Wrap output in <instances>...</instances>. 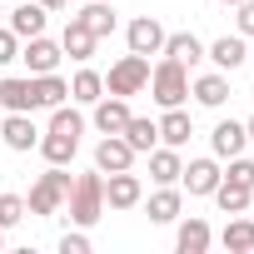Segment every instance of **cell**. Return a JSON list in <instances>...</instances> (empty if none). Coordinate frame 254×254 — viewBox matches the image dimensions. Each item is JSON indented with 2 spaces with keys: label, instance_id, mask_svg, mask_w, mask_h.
<instances>
[{
  "label": "cell",
  "instance_id": "obj_31",
  "mask_svg": "<svg viewBox=\"0 0 254 254\" xmlns=\"http://www.w3.org/2000/svg\"><path fill=\"white\" fill-rule=\"evenodd\" d=\"M25 219V199L20 194H0V229H15Z\"/></svg>",
  "mask_w": 254,
  "mask_h": 254
},
{
  "label": "cell",
  "instance_id": "obj_24",
  "mask_svg": "<svg viewBox=\"0 0 254 254\" xmlns=\"http://www.w3.org/2000/svg\"><path fill=\"white\" fill-rule=\"evenodd\" d=\"M180 170H185L180 150H170V145H155L150 150V180L155 185H180Z\"/></svg>",
  "mask_w": 254,
  "mask_h": 254
},
{
  "label": "cell",
  "instance_id": "obj_25",
  "mask_svg": "<svg viewBox=\"0 0 254 254\" xmlns=\"http://www.w3.org/2000/svg\"><path fill=\"white\" fill-rule=\"evenodd\" d=\"M100 95H105V75L90 70V65H80V70L70 75V100H75V105H95Z\"/></svg>",
  "mask_w": 254,
  "mask_h": 254
},
{
  "label": "cell",
  "instance_id": "obj_5",
  "mask_svg": "<svg viewBox=\"0 0 254 254\" xmlns=\"http://www.w3.org/2000/svg\"><path fill=\"white\" fill-rule=\"evenodd\" d=\"M224 180V170H219V160L214 155H199V160H190L185 170H180V190L185 194H194V199H204V194H214V185Z\"/></svg>",
  "mask_w": 254,
  "mask_h": 254
},
{
  "label": "cell",
  "instance_id": "obj_19",
  "mask_svg": "<svg viewBox=\"0 0 254 254\" xmlns=\"http://www.w3.org/2000/svg\"><path fill=\"white\" fill-rule=\"evenodd\" d=\"M45 15H50V10L40 5V0H20V5L10 10V20H5V25H10L20 40H30V35H45Z\"/></svg>",
  "mask_w": 254,
  "mask_h": 254
},
{
  "label": "cell",
  "instance_id": "obj_21",
  "mask_svg": "<svg viewBox=\"0 0 254 254\" xmlns=\"http://www.w3.org/2000/svg\"><path fill=\"white\" fill-rule=\"evenodd\" d=\"M190 95H194L204 110H219V105L229 100V75H224V70H209V75L190 80Z\"/></svg>",
  "mask_w": 254,
  "mask_h": 254
},
{
  "label": "cell",
  "instance_id": "obj_15",
  "mask_svg": "<svg viewBox=\"0 0 254 254\" xmlns=\"http://www.w3.org/2000/svg\"><path fill=\"white\" fill-rule=\"evenodd\" d=\"M244 145H249V135H244L239 120H219L214 130H209V150H214V160H234V155H244Z\"/></svg>",
  "mask_w": 254,
  "mask_h": 254
},
{
  "label": "cell",
  "instance_id": "obj_26",
  "mask_svg": "<svg viewBox=\"0 0 254 254\" xmlns=\"http://www.w3.org/2000/svg\"><path fill=\"white\" fill-rule=\"evenodd\" d=\"M35 150L45 155V165H70V160H75V150H80V140H75V135H55V130H45Z\"/></svg>",
  "mask_w": 254,
  "mask_h": 254
},
{
  "label": "cell",
  "instance_id": "obj_35",
  "mask_svg": "<svg viewBox=\"0 0 254 254\" xmlns=\"http://www.w3.org/2000/svg\"><path fill=\"white\" fill-rule=\"evenodd\" d=\"M60 254H90V234H80V229L65 234V239H60Z\"/></svg>",
  "mask_w": 254,
  "mask_h": 254
},
{
  "label": "cell",
  "instance_id": "obj_27",
  "mask_svg": "<svg viewBox=\"0 0 254 254\" xmlns=\"http://www.w3.org/2000/svg\"><path fill=\"white\" fill-rule=\"evenodd\" d=\"M219 244H224L229 254H254V219H244V214H234V219L224 224V234H219Z\"/></svg>",
  "mask_w": 254,
  "mask_h": 254
},
{
  "label": "cell",
  "instance_id": "obj_20",
  "mask_svg": "<svg viewBox=\"0 0 254 254\" xmlns=\"http://www.w3.org/2000/svg\"><path fill=\"white\" fill-rule=\"evenodd\" d=\"M95 45H100V40L85 30V20H80V15H70V20H65V35H60V50H65L70 60H80V65H85V60L95 55Z\"/></svg>",
  "mask_w": 254,
  "mask_h": 254
},
{
  "label": "cell",
  "instance_id": "obj_12",
  "mask_svg": "<svg viewBox=\"0 0 254 254\" xmlns=\"http://www.w3.org/2000/svg\"><path fill=\"white\" fill-rule=\"evenodd\" d=\"M95 170L100 175H115V170H135V150L125 145V135H105L95 145Z\"/></svg>",
  "mask_w": 254,
  "mask_h": 254
},
{
  "label": "cell",
  "instance_id": "obj_6",
  "mask_svg": "<svg viewBox=\"0 0 254 254\" xmlns=\"http://www.w3.org/2000/svg\"><path fill=\"white\" fill-rule=\"evenodd\" d=\"M145 199V180L135 170H115L105 175V209H135Z\"/></svg>",
  "mask_w": 254,
  "mask_h": 254
},
{
  "label": "cell",
  "instance_id": "obj_2",
  "mask_svg": "<svg viewBox=\"0 0 254 254\" xmlns=\"http://www.w3.org/2000/svg\"><path fill=\"white\" fill-rule=\"evenodd\" d=\"M70 170L65 165H50L35 185H30V199H25V214H40V219H50V214H60V204H65V194H70Z\"/></svg>",
  "mask_w": 254,
  "mask_h": 254
},
{
  "label": "cell",
  "instance_id": "obj_30",
  "mask_svg": "<svg viewBox=\"0 0 254 254\" xmlns=\"http://www.w3.org/2000/svg\"><path fill=\"white\" fill-rule=\"evenodd\" d=\"M50 130H55V135H75V140H80V135H85V115H80V110H70V105H55V110H50Z\"/></svg>",
  "mask_w": 254,
  "mask_h": 254
},
{
  "label": "cell",
  "instance_id": "obj_1",
  "mask_svg": "<svg viewBox=\"0 0 254 254\" xmlns=\"http://www.w3.org/2000/svg\"><path fill=\"white\" fill-rule=\"evenodd\" d=\"M65 209H70V224H80V229L100 224V214H105V175L100 170L75 175V185L65 194Z\"/></svg>",
  "mask_w": 254,
  "mask_h": 254
},
{
  "label": "cell",
  "instance_id": "obj_18",
  "mask_svg": "<svg viewBox=\"0 0 254 254\" xmlns=\"http://www.w3.org/2000/svg\"><path fill=\"white\" fill-rule=\"evenodd\" d=\"M209 244H214V229H209L199 214L180 219V229H175V249H180V254H204Z\"/></svg>",
  "mask_w": 254,
  "mask_h": 254
},
{
  "label": "cell",
  "instance_id": "obj_4",
  "mask_svg": "<svg viewBox=\"0 0 254 254\" xmlns=\"http://www.w3.org/2000/svg\"><path fill=\"white\" fill-rule=\"evenodd\" d=\"M150 85V55H120L115 65H110V75H105V95H125V100H130V95H140Z\"/></svg>",
  "mask_w": 254,
  "mask_h": 254
},
{
  "label": "cell",
  "instance_id": "obj_23",
  "mask_svg": "<svg viewBox=\"0 0 254 254\" xmlns=\"http://www.w3.org/2000/svg\"><path fill=\"white\" fill-rule=\"evenodd\" d=\"M80 20H85V30H90L95 40H105V35H115V25H120V15H115V5H105V0H85V5H80Z\"/></svg>",
  "mask_w": 254,
  "mask_h": 254
},
{
  "label": "cell",
  "instance_id": "obj_8",
  "mask_svg": "<svg viewBox=\"0 0 254 254\" xmlns=\"http://www.w3.org/2000/svg\"><path fill=\"white\" fill-rule=\"evenodd\" d=\"M165 35H170V30H165L155 15H135L130 25H125V45H130L135 55H160V50H165Z\"/></svg>",
  "mask_w": 254,
  "mask_h": 254
},
{
  "label": "cell",
  "instance_id": "obj_7",
  "mask_svg": "<svg viewBox=\"0 0 254 254\" xmlns=\"http://www.w3.org/2000/svg\"><path fill=\"white\" fill-rule=\"evenodd\" d=\"M0 110H5V115H35L40 110L35 75H5V80H0Z\"/></svg>",
  "mask_w": 254,
  "mask_h": 254
},
{
  "label": "cell",
  "instance_id": "obj_28",
  "mask_svg": "<svg viewBox=\"0 0 254 254\" xmlns=\"http://www.w3.org/2000/svg\"><path fill=\"white\" fill-rule=\"evenodd\" d=\"M35 100H40V110L65 105V100H70V80H60L55 70H50V75H35Z\"/></svg>",
  "mask_w": 254,
  "mask_h": 254
},
{
  "label": "cell",
  "instance_id": "obj_32",
  "mask_svg": "<svg viewBox=\"0 0 254 254\" xmlns=\"http://www.w3.org/2000/svg\"><path fill=\"white\" fill-rule=\"evenodd\" d=\"M224 180H234V185H244V190H254V160H244V155H234V160H229V170H224Z\"/></svg>",
  "mask_w": 254,
  "mask_h": 254
},
{
  "label": "cell",
  "instance_id": "obj_3",
  "mask_svg": "<svg viewBox=\"0 0 254 254\" xmlns=\"http://www.w3.org/2000/svg\"><path fill=\"white\" fill-rule=\"evenodd\" d=\"M145 90L155 95V105H160V110H175V105H185V100H190V70H185L180 60H170V55H165V60L150 70V85H145Z\"/></svg>",
  "mask_w": 254,
  "mask_h": 254
},
{
  "label": "cell",
  "instance_id": "obj_38",
  "mask_svg": "<svg viewBox=\"0 0 254 254\" xmlns=\"http://www.w3.org/2000/svg\"><path fill=\"white\" fill-rule=\"evenodd\" d=\"M0 249H5V229H0Z\"/></svg>",
  "mask_w": 254,
  "mask_h": 254
},
{
  "label": "cell",
  "instance_id": "obj_13",
  "mask_svg": "<svg viewBox=\"0 0 254 254\" xmlns=\"http://www.w3.org/2000/svg\"><path fill=\"white\" fill-rule=\"evenodd\" d=\"M140 204H145V214H150L155 224H175L180 209H185V190H180V185H160V190H155L150 199H140Z\"/></svg>",
  "mask_w": 254,
  "mask_h": 254
},
{
  "label": "cell",
  "instance_id": "obj_17",
  "mask_svg": "<svg viewBox=\"0 0 254 254\" xmlns=\"http://www.w3.org/2000/svg\"><path fill=\"white\" fill-rule=\"evenodd\" d=\"M204 60H214V70H239L244 60H249V50H244V35H219L214 45H204Z\"/></svg>",
  "mask_w": 254,
  "mask_h": 254
},
{
  "label": "cell",
  "instance_id": "obj_33",
  "mask_svg": "<svg viewBox=\"0 0 254 254\" xmlns=\"http://www.w3.org/2000/svg\"><path fill=\"white\" fill-rule=\"evenodd\" d=\"M10 60H20V35L10 25H0V65H10Z\"/></svg>",
  "mask_w": 254,
  "mask_h": 254
},
{
  "label": "cell",
  "instance_id": "obj_34",
  "mask_svg": "<svg viewBox=\"0 0 254 254\" xmlns=\"http://www.w3.org/2000/svg\"><path fill=\"white\" fill-rule=\"evenodd\" d=\"M234 10H239V15H234V25H239V35H254V0H239Z\"/></svg>",
  "mask_w": 254,
  "mask_h": 254
},
{
  "label": "cell",
  "instance_id": "obj_39",
  "mask_svg": "<svg viewBox=\"0 0 254 254\" xmlns=\"http://www.w3.org/2000/svg\"><path fill=\"white\" fill-rule=\"evenodd\" d=\"M224 5H239V0H224Z\"/></svg>",
  "mask_w": 254,
  "mask_h": 254
},
{
  "label": "cell",
  "instance_id": "obj_14",
  "mask_svg": "<svg viewBox=\"0 0 254 254\" xmlns=\"http://www.w3.org/2000/svg\"><path fill=\"white\" fill-rule=\"evenodd\" d=\"M155 125H160V145H170V150H185V145H190V135H194V120H190V110H185V105L165 110Z\"/></svg>",
  "mask_w": 254,
  "mask_h": 254
},
{
  "label": "cell",
  "instance_id": "obj_11",
  "mask_svg": "<svg viewBox=\"0 0 254 254\" xmlns=\"http://www.w3.org/2000/svg\"><path fill=\"white\" fill-rule=\"evenodd\" d=\"M20 60H25L30 75H50V70L65 60V50H60L55 40H45V35H30V40L20 45Z\"/></svg>",
  "mask_w": 254,
  "mask_h": 254
},
{
  "label": "cell",
  "instance_id": "obj_36",
  "mask_svg": "<svg viewBox=\"0 0 254 254\" xmlns=\"http://www.w3.org/2000/svg\"><path fill=\"white\" fill-rule=\"evenodd\" d=\"M40 5H45V10H65V5H70V0H40Z\"/></svg>",
  "mask_w": 254,
  "mask_h": 254
},
{
  "label": "cell",
  "instance_id": "obj_29",
  "mask_svg": "<svg viewBox=\"0 0 254 254\" xmlns=\"http://www.w3.org/2000/svg\"><path fill=\"white\" fill-rule=\"evenodd\" d=\"M249 194H254V190H244V185H234V180H219L209 199H214L224 214H244V209H249Z\"/></svg>",
  "mask_w": 254,
  "mask_h": 254
},
{
  "label": "cell",
  "instance_id": "obj_22",
  "mask_svg": "<svg viewBox=\"0 0 254 254\" xmlns=\"http://www.w3.org/2000/svg\"><path fill=\"white\" fill-rule=\"evenodd\" d=\"M120 135H125V145H130L135 155H150V150L160 145V125H155V120H145V115H130Z\"/></svg>",
  "mask_w": 254,
  "mask_h": 254
},
{
  "label": "cell",
  "instance_id": "obj_9",
  "mask_svg": "<svg viewBox=\"0 0 254 254\" xmlns=\"http://www.w3.org/2000/svg\"><path fill=\"white\" fill-rule=\"evenodd\" d=\"M125 120H130V100H125V95H100L90 105V125H95L100 135H120Z\"/></svg>",
  "mask_w": 254,
  "mask_h": 254
},
{
  "label": "cell",
  "instance_id": "obj_40",
  "mask_svg": "<svg viewBox=\"0 0 254 254\" xmlns=\"http://www.w3.org/2000/svg\"><path fill=\"white\" fill-rule=\"evenodd\" d=\"M80 5H85V0H80Z\"/></svg>",
  "mask_w": 254,
  "mask_h": 254
},
{
  "label": "cell",
  "instance_id": "obj_37",
  "mask_svg": "<svg viewBox=\"0 0 254 254\" xmlns=\"http://www.w3.org/2000/svg\"><path fill=\"white\" fill-rule=\"evenodd\" d=\"M244 135H249V145H254V115H249V120H244Z\"/></svg>",
  "mask_w": 254,
  "mask_h": 254
},
{
  "label": "cell",
  "instance_id": "obj_16",
  "mask_svg": "<svg viewBox=\"0 0 254 254\" xmlns=\"http://www.w3.org/2000/svg\"><path fill=\"white\" fill-rule=\"evenodd\" d=\"M160 55H170V60H180L185 70H194L199 60H204V40L194 35V30H175V35H165V50Z\"/></svg>",
  "mask_w": 254,
  "mask_h": 254
},
{
  "label": "cell",
  "instance_id": "obj_10",
  "mask_svg": "<svg viewBox=\"0 0 254 254\" xmlns=\"http://www.w3.org/2000/svg\"><path fill=\"white\" fill-rule=\"evenodd\" d=\"M0 140H5V150H15V155H30L40 145V130H35L30 115H5L0 120Z\"/></svg>",
  "mask_w": 254,
  "mask_h": 254
}]
</instances>
